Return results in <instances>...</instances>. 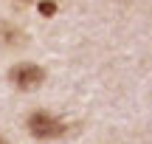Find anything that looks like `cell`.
Here are the masks:
<instances>
[{
    "label": "cell",
    "instance_id": "1",
    "mask_svg": "<svg viewBox=\"0 0 152 144\" xmlns=\"http://www.w3.org/2000/svg\"><path fill=\"white\" fill-rule=\"evenodd\" d=\"M28 130H31L37 139H56V136H62L65 124L56 122V119L48 116V113H34V116L28 119Z\"/></svg>",
    "mask_w": 152,
    "mask_h": 144
},
{
    "label": "cell",
    "instance_id": "2",
    "mask_svg": "<svg viewBox=\"0 0 152 144\" xmlns=\"http://www.w3.org/2000/svg\"><path fill=\"white\" fill-rule=\"evenodd\" d=\"M11 82L17 85V88H23V90H31V88H37L39 82H45V71L39 65H17L14 71H11Z\"/></svg>",
    "mask_w": 152,
    "mask_h": 144
}]
</instances>
